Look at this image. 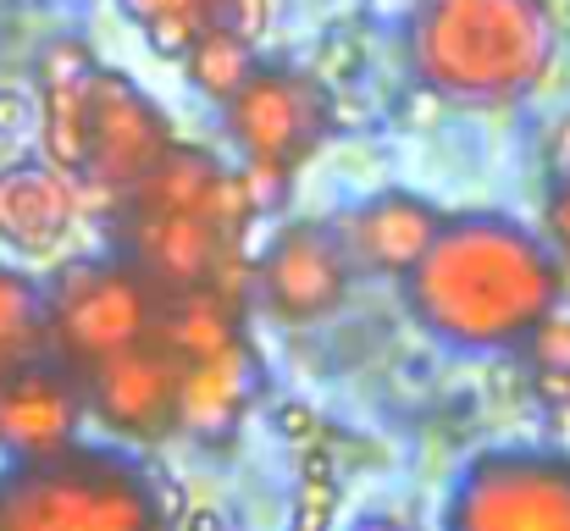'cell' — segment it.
<instances>
[{
  "mask_svg": "<svg viewBox=\"0 0 570 531\" xmlns=\"http://www.w3.org/2000/svg\"><path fill=\"white\" fill-rule=\"evenodd\" d=\"M415 322L454 350H515L560 311L566 277L543 238L510 216H454L404 272Z\"/></svg>",
  "mask_w": 570,
  "mask_h": 531,
  "instance_id": "1",
  "label": "cell"
},
{
  "mask_svg": "<svg viewBox=\"0 0 570 531\" xmlns=\"http://www.w3.org/2000/svg\"><path fill=\"white\" fill-rule=\"evenodd\" d=\"M410 56L438 100L510 106L549 72L554 22L543 0H421Z\"/></svg>",
  "mask_w": 570,
  "mask_h": 531,
  "instance_id": "2",
  "label": "cell"
},
{
  "mask_svg": "<svg viewBox=\"0 0 570 531\" xmlns=\"http://www.w3.org/2000/svg\"><path fill=\"white\" fill-rule=\"evenodd\" d=\"M0 531H173L150 476L106 449H61L0 476Z\"/></svg>",
  "mask_w": 570,
  "mask_h": 531,
  "instance_id": "3",
  "label": "cell"
},
{
  "mask_svg": "<svg viewBox=\"0 0 570 531\" xmlns=\"http://www.w3.org/2000/svg\"><path fill=\"white\" fill-rule=\"evenodd\" d=\"M161 288L122 255V260H78L45 294V354L83 376L95 360L122 354L156 333Z\"/></svg>",
  "mask_w": 570,
  "mask_h": 531,
  "instance_id": "4",
  "label": "cell"
},
{
  "mask_svg": "<svg viewBox=\"0 0 570 531\" xmlns=\"http://www.w3.org/2000/svg\"><path fill=\"white\" fill-rule=\"evenodd\" d=\"M443 531H570V454L493 449L471 460Z\"/></svg>",
  "mask_w": 570,
  "mask_h": 531,
  "instance_id": "5",
  "label": "cell"
},
{
  "mask_svg": "<svg viewBox=\"0 0 570 531\" xmlns=\"http://www.w3.org/2000/svg\"><path fill=\"white\" fill-rule=\"evenodd\" d=\"M227 111V134L244 156L261 161H283V167H305L322 139L333 134V100L316 78L305 72H283V67H255L233 100H222Z\"/></svg>",
  "mask_w": 570,
  "mask_h": 531,
  "instance_id": "6",
  "label": "cell"
},
{
  "mask_svg": "<svg viewBox=\"0 0 570 531\" xmlns=\"http://www.w3.org/2000/svg\"><path fill=\"white\" fill-rule=\"evenodd\" d=\"M83 111H89V161H83V173L72 177V183L89 188V194L122 199V194L145 177V167L173 145V128H167V117L139 95L134 78L106 72V67L89 72V83H83Z\"/></svg>",
  "mask_w": 570,
  "mask_h": 531,
  "instance_id": "7",
  "label": "cell"
},
{
  "mask_svg": "<svg viewBox=\"0 0 570 531\" xmlns=\"http://www.w3.org/2000/svg\"><path fill=\"white\" fill-rule=\"evenodd\" d=\"M255 277H261L266 311L277 322L305 327V322H322V316H333L344 305L350 277H355V255H350L338 227H327V222H288L266 244Z\"/></svg>",
  "mask_w": 570,
  "mask_h": 531,
  "instance_id": "8",
  "label": "cell"
},
{
  "mask_svg": "<svg viewBox=\"0 0 570 531\" xmlns=\"http://www.w3.org/2000/svg\"><path fill=\"white\" fill-rule=\"evenodd\" d=\"M178 376H184V360L167 354L156 338H145L134 350L95 360L78 376V387L106 432L134 437V443H156L161 432L178 426Z\"/></svg>",
  "mask_w": 570,
  "mask_h": 531,
  "instance_id": "9",
  "label": "cell"
},
{
  "mask_svg": "<svg viewBox=\"0 0 570 531\" xmlns=\"http://www.w3.org/2000/svg\"><path fill=\"white\" fill-rule=\"evenodd\" d=\"M83 421V387L56 360H28L0 371V449L28 465L72 449Z\"/></svg>",
  "mask_w": 570,
  "mask_h": 531,
  "instance_id": "10",
  "label": "cell"
},
{
  "mask_svg": "<svg viewBox=\"0 0 570 531\" xmlns=\"http://www.w3.org/2000/svg\"><path fill=\"white\" fill-rule=\"evenodd\" d=\"M122 210H184V216H205L227 238H238L244 222H249V205L238 194V177L222 173L216 156H205L194 145H178V139L122 194Z\"/></svg>",
  "mask_w": 570,
  "mask_h": 531,
  "instance_id": "11",
  "label": "cell"
},
{
  "mask_svg": "<svg viewBox=\"0 0 570 531\" xmlns=\"http://www.w3.org/2000/svg\"><path fill=\"white\" fill-rule=\"evenodd\" d=\"M227 244H238V238H227L216 222L184 216V210H128V227H122V255L161 294H184V288L210 283Z\"/></svg>",
  "mask_w": 570,
  "mask_h": 531,
  "instance_id": "12",
  "label": "cell"
},
{
  "mask_svg": "<svg viewBox=\"0 0 570 531\" xmlns=\"http://www.w3.org/2000/svg\"><path fill=\"white\" fill-rule=\"evenodd\" d=\"M78 222V183L50 161H17L0 173V244L17 255H50Z\"/></svg>",
  "mask_w": 570,
  "mask_h": 531,
  "instance_id": "13",
  "label": "cell"
},
{
  "mask_svg": "<svg viewBox=\"0 0 570 531\" xmlns=\"http://www.w3.org/2000/svg\"><path fill=\"white\" fill-rule=\"evenodd\" d=\"M438 227H443V216H438L426 199L393 188V194H377V199H366V205L355 210L344 244H350L355 266L387 272V277H404V272L421 260V249L432 244Z\"/></svg>",
  "mask_w": 570,
  "mask_h": 531,
  "instance_id": "14",
  "label": "cell"
},
{
  "mask_svg": "<svg viewBox=\"0 0 570 531\" xmlns=\"http://www.w3.org/2000/svg\"><path fill=\"white\" fill-rule=\"evenodd\" d=\"M255 382H261V365L244 338L210 360H189L178 376V426L194 437H227L244 421Z\"/></svg>",
  "mask_w": 570,
  "mask_h": 531,
  "instance_id": "15",
  "label": "cell"
},
{
  "mask_svg": "<svg viewBox=\"0 0 570 531\" xmlns=\"http://www.w3.org/2000/svg\"><path fill=\"white\" fill-rule=\"evenodd\" d=\"M156 344L167 354H178L184 365L189 360H210V354L233 350L244 338V322H238V305L222 299L216 288H184V294H161V311H156Z\"/></svg>",
  "mask_w": 570,
  "mask_h": 531,
  "instance_id": "16",
  "label": "cell"
},
{
  "mask_svg": "<svg viewBox=\"0 0 570 531\" xmlns=\"http://www.w3.org/2000/svg\"><path fill=\"white\" fill-rule=\"evenodd\" d=\"M83 83H89V72H83L78 83H56V89H45V111H39V145H45V161H50L56 173H67V177H78L83 173V161H89Z\"/></svg>",
  "mask_w": 570,
  "mask_h": 531,
  "instance_id": "17",
  "label": "cell"
},
{
  "mask_svg": "<svg viewBox=\"0 0 570 531\" xmlns=\"http://www.w3.org/2000/svg\"><path fill=\"white\" fill-rule=\"evenodd\" d=\"M39 354H45V294L22 272L0 266V371L28 365Z\"/></svg>",
  "mask_w": 570,
  "mask_h": 531,
  "instance_id": "18",
  "label": "cell"
},
{
  "mask_svg": "<svg viewBox=\"0 0 570 531\" xmlns=\"http://www.w3.org/2000/svg\"><path fill=\"white\" fill-rule=\"evenodd\" d=\"M184 72H189V83L199 95L233 100L238 83L255 72V45L238 39V33H227V28H199V39H194L189 56H184Z\"/></svg>",
  "mask_w": 570,
  "mask_h": 531,
  "instance_id": "19",
  "label": "cell"
},
{
  "mask_svg": "<svg viewBox=\"0 0 570 531\" xmlns=\"http://www.w3.org/2000/svg\"><path fill=\"white\" fill-rule=\"evenodd\" d=\"M333 515H338V482H333V471H327V454H311L288 531H333Z\"/></svg>",
  "mask_w": 570,
  "mask_h": 531,
  "instance_id": "20",
  "label": "cell"
},
{
  "mask_svg": "<svg viewBox=\"0 0 570 531\" xmlns=\"http://www.w3.org/2000/svg\"><path fill=\"white\" fill-rule=\"evenodd\" d=\"M238 194H244L249 216H272V210H283L288 194H294V167H283V161H261V156H244Z\"/></svg>",
  "mask_w": 570,
  "mask_h": 531,
  "instance_id": "21",
  "label": "cell"
},
{
  "mask_svg": "<svg viewBox=\"0 0 570 531\" xmlns=\"http://www.w3.org/2000/svg\"><path fill=\"white\" fill-rule=\"evenodd\" d=\"M199 17H205V28H227V33H238V39L255 45V39L266 33L272 0H205Z\"/></svg>",
  "mask_w": 570,
  "mask_h": 531,
  "instance_id": "22",
  "label": "cell"
},
{
  "mask_svg": "<svg viewBox=\"0 0 570 531\" xmlns=\"http://www.w3.org/2000/svg\"><path fill=\"white\" fill-rule=\"evenodd\" d=\"M83 72H95V56H89L83 39H56V45H45V56H39V83H45V89L78 83Z\"/></svg>",
  "mask_w": 570,
  "mask_h": 531,
  "instance_id": "23",
  "label": "cell"
},
{
  "mask_svg": "<svg viewBox=\"0 0 570 531\" xmlns=\"http://www.w3.org/2000/svg\"><path fill=\"white\" fill-rule=\"evenodd\" d=\"M199 28H205V17H199V11H178V17H156V22H145V39H150V50H156V56L184 61V56H189V45L199 39Z\"/></svg>",
  "mask_w": 570,
  "mask_h": 531,
  "instance_id": "24",
  "label": "cell"
},
{
  "mask_svg": "<svg viewBox=\"0 0 570 531\" xmlns=\"http://www.w3.org/2000/svg\"><path fill=\"white\" fill-rule=\"evenodd\" d=\"M272 426H277V437H283V443H294V449H311V443H316V432H322V421H316L311 399H283V404L272 410Z\"/></svg>",
  "mask_w": 570,
  "mask_h": 531,
  "instance_id": "25",
  "label": "cell"
},
{
  "mask_svg": "<svg viewBox=\"0 0 570 531\" xmlns=\"http://www.w3.org/2000/svg\"><path fill=\"white\" fill-rule=\"evenodd\" d=\"M527 338H532V360H538V365L570 371V322L566 316H543Z\"/></svg>",
  "mask_w": 570,
  "mask_h": 531,
  "instance_id": "26",
  "label": "cell"
},
{
  "mask_svg": "<svg viewBox=\"0 0 570 531\" xmlns=\"http://www.w3.org/2000/svg\"><path fill=\"white\" fill-rule=\"evenodd\" d=\"M150 499H156V510H161V521L178 531V521H184V510H189V499H184V482H173L167 471L161 476H150Z\"/></svg>",
  "mask_w": 570,
  "mask_h": 531,
  "instance_id": "27",
  "label": "cell"
},
{
  "mask_svg": "<svg viewBox=\"0 0 570 531\" xmlns=\"http://www.w3.org/2000/svg\"><path fill=\"white\" fill-rule=\"evenodd\" d=\"M532 393H538L543 404L566 410V404H570V371H554V365H538V371H532Z\"/></svg>",
  "mask_w": 570,
  "mask_h": 531,
  "instance_id": "28",
  "label": "cell"
},
{
  "mask_svg": "<svg viewBox=\"0 0 570 531\" xmlns=\"http://www.w3.org/2000/svg\"><path fill=\"white\" fill-rule=\"evenodd\" d=\"M205 0H122V11L145 28V22H156V17H178V11H199Z\"/></svg>",
  "mask_w": 570,
  "mask_h": 531,
  "instance_id": "29",
  "label": "cell"
},
{
  "mask_svg": "<svg viewBox=\"0 0 570 531\" xmlns=\"http://www.w3.org/2000/svg\"><path fill=\"white\" fill-rule=\"evenodd\" d=\"M28 117H33L28 95H22V89H0V134H22Z\"/></svg>",
  "mask_w": 570,
  "mask_h": 531,
  "instance_id": "30",
  "label": "cell"
},
{
  "mask_svg": "<svg viewBox=\"0 0 570 531\" xmlns=\"http://www.w3.org/2000/svg\"><path fill=\"white\" fill-rule=\"evenodd\" d=\"M178 531H233V521H227L216 504H189L184 521H178Z\"/></svg>",
  "mask_w": 570,
  "mask_h": 531,
  "instance_id": "31",
  "label": "cell"
},
{
  "mask_svg": "<svg viewBox=\"0 0 570 531\" xmlns=\"http://www.w3.org/2000/svg\"><path fill=\"white\" fill-rule=\"evenodd\" d=\"M549 227H554V238L570 249V183H560V194H554V205H549Z\"/></svg>",
  "mask_w": 570,
  "mask_h": 531,
  "instance_id": "32",
  "label": "cell"
},
{
  "mask_svg": "<svg viewBox=\"0 0 570 531\" xmlns=\"http://www.w3.org/2000/svg\"><path fill=\"white\" fill-rule=\"evenodd\" d=\"M554 161H560V177L570 183V117H566V128H560V145H554Z\"/></svg>",
  "mask_w": 570,
  "mask_h": 531,
  "instance_id": "33",
  "label": "cell"
},
{
  "mask_svg": "<svg viewBox=\"0 0 570 531\" xmlns=\"http://www.w3.org/2000/svg\"><path fill=\"white\" fill-rule=\"evenodd\" d=\"M361 531H399V527H387V521H366Z\"/></svg>",
  "mask_w": 570,
  "mask_h": 531,
  "instance_id": "34",
  "label": "cell"
},
{
  "mask_svg": "<svg viewBox=\"0 0 570 531\" xmlns=\"http://www.w3.org/2000/svg\"><path fill=\"white\" fill-rule=\"evenodd\" d=\"M566 410H570V404H566Z\"/></svg>",
  "mask_w": 570,
  "mask_h": 531,
  "instance_id": "35",
  "label": "cell"
}]
</instances>
